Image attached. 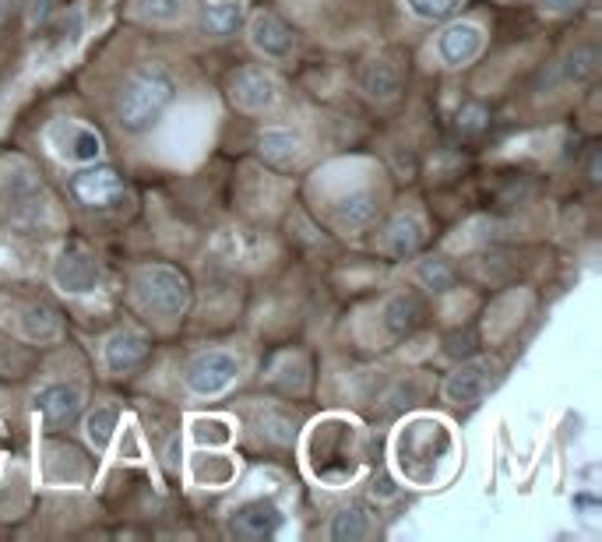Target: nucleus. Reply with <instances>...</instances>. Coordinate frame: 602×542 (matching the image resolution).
Here are the masks:
<instances>
[{"label": "nucleus", "instance_id": "obj_32", "mask_svg": "<svg viewBox=\"0 0 602 542\" xmlns=\"http://www.w3.org/2000/svg\"><path fill=\"white\" fill-rule=\"evenodd\" d=\"M261 433L268 440H275V444H293V422L286 416H275V413H268L261 419Z\"/></svg>", "mask_w": 602, "mask_h": 542}, {"label": "nucleus", "instance_id": "obj_25", "mask_svg": "<svg viewBox=\"0 0 602 542\" xmlns=\"http://www.w3.org/2000/svg\"><path fill=\"white\" fill-rule=\"evenodd\" d=\"M328 535H331L334 542H356V539H366V535H371V518H366V511H363L360 504L342 507V511L331 518Z\"/></svg>", "mask_w": 602, "mask_h": 542}, {"label": "nucleus", "instance_id": "obj_8", "mask_svg": "<svg viewBox=\"0 0 602 542\" xmlns=\"http://www.w3.org/2000/svg\"><path fill=\"white\" fill-rule=\"evenodd\" d=\"M103 282V264L81 244H67L54 261V285L64 296H89Z\"/></svg>", "mask_w": 602, "mask_h": 542}, {"label": "nucleus", "instance_id": "obj_24", "mask_svg": "<svg viewBox=\"0 0 602 542\" xmlns=\"http://www.w3.org/2000/svg\"><path fill=\"white\" fill-rule=\"evenodd\" d=\"M416 325H420V303L412 296H391L384 303V328H388L395 338L409 335Z\"/></svg>", "mask_w": 602, "mask_h": 542}, {"label": "nucleus", "instance_id": "obj_19", "mask_svg": "<svg viewBox=\"0 0 602 542\" xmlns=\"http://www.w3.org/2000/svg\"><path fill=\"white\" fill-rule=\"evenodd\" d=\"M360 84H363L366 95L377 99V103H391V99H398V92H401V71L388 57H374V60L363 64Z\"/></svg>", "mask_w": 602, "mask_h": 542}, {"label": "nucleus", "instance_id": "obj_5", "mask_svg": "<svg viewBox=\"0 0 602 542\" xmlns=\"http://www.w3.org/2000/svg\"><path fill=\"white\" fill-rule=\"evenodd\" d=\"M356 427L339 419L317 422L314 427V451H321V459H314V476L325 483H345L356 476L360 459L353 451Z\"/></svg>", "mask_w": 602, "mask_h": 542}, {"label": "nucleus", "instance_id": "obj_16", "mask_svg": "<svg viewBox=\"0 0 602 542\" xmlns=\"http://www.w3.org/2000/svg\"><path fill=\"white\" fill-rule=\"evenodd\" d=\"M148 360V338L134 328H121L113 331L103 342V366L113 377H124L130 370H138Z\"/></svg>", "mask_w": 602, "mask_h": 542}, {"label": "nucleus", "instance_id": "obj_1", "mask_svg": "<svg viewBox=\"0 0 602 542\" xmlns=\"http://www.w3.org/2000/svg\"><path fill=\"white\" fill-rule=\"evenodd\" d=\"M173 99H177L173 75L159 64H145L124 81V92L116 99V121L130 134H145L159 124V116L170 110Z\"/></svg>", "mask_w": 602, "mask_h": 542}, {"label": "nucleus", "instance_id": "obj_23", "mask_svg": "<svg viewBox=\"0 0 602 542\" xmlns=\"http://www.w3.org/2000/svg\"><path fill=\"white\" fill-rule=\"evenodd\" d=\"M130 8L148 25H177L188 19V0H130Z\"/></svg>", "mask_w": 602, "mask_h": 542}, {"label": "nucleus", "instance_id": "obj_28", "mask_svg": "<svg viewBox=\"0 0 602 542\" xmlns=\"http://www.w3.org/2000/svg\"><path fill=\"white\" fill-rule=\"evenodd\" d=\"M458 4H462V0H406V8L420 22H451V19H455Z\"/></svg>", "mask_w": 602, "mask_h": 542}, {"label": "nucleus", "instance_id": "obj_17", "mask_svg": "<svg viewBox=\"0 0 602 542\" xmlns=\"http://www.w3.org/2000/svg\"><path fill=\"white\" fill-rule=\"evenodd\" d=\"M258 151L268 166L275 169H296L307 159V142L296 131H264L258 138Z\"/></svg>", "mask_w": 602, "mask_h": 542}, {"label": "nucleus", "instance_id": "obj_2", "mask_svg": "<svg viewBox=\"0 0 602 542\" xmlns=\"http://www.w3.org/2000/svg\"><path fill=\"white\" fill-rule=\"evenodd\" d=\"M451 459V433L438 419H412L409 427H401L395 440V462L398 472L416 486H430L438 479V472Z\"/></svg>", "mask_w": 602, "mask_h": 542}, {"label": "nucleus", "instance_id": "obj_31", "mask_svg": "<svg viewBox=\"0 0 602 542\" xmlns=\"http://www.w3.org/2000/svg\"><path fill=\"white\" fill-rule=\"evenodd\" d=\"M194 437L201 440V444H229L232 440V433H229V427L223 419H194Z\"/></svg>", "mask_w": 602, "mask_h": 542}, {"label": "nucleus", "instance_id": "obj_30", "mask_svg": "<svg viewBox=\"0 0 602 542\" xmlns=\"http://www.w3.org/2000/svg\"><path fill=\"white\" fill-rule=\"evenodd\" d=\"M420 282L427 285V290H451L455 285V271H451L444 261H420Z\"/></svg>", "mask_w": 602, "mask_h": 542}, {"label": "nucleus", "instance_id": "obj_9", "mask_svg": "<svg viewBox=\"0 0 602 542\" xmlns=\"http://www.w3.org/2000/svg\"><path fill=\"white\" fill-rule=\"evenodd\" d=\"M43 142L60 162H71V166H89L103 156V138L81 121H54L46 127Z\"/></svg>", "mask_w": 602, "mask_h": 542}, {"label": "nucleus", "instance_id": "obj_4", "mask_svg": "<svg viewBox=\"0 0 602 542\" xmlns=\"http://www.w3.org/2000/svg\"><path fill=\"white\" fill-rule=\"evenodd\" d=\"M130 300L148 317L177 320L191 307V282L170 264H141L130 275Z\"/></svg>", "mask_w": 602, "mask_h": 542}, {"label": "nucleus", "instance_id": "obj_29", "mask_svg": "<svg viewBox=\"0 0 602 542\" xmlns=\"http://www.w3.org/2000/svg\"><path fill=\"white\" fill-rule=\"evenodd\" d=\"M232 476H237V468H232L226 459H219V454H205L197 465V483H208V486H226Z\"/></svg>", "mask_w": 602, "mask_h": 542}, {"label": "nucleus", "instance_id": "obj_13", "mask_svg": "<svg viewBox=\"0 0 602 542\" xmlns=\"http://www.w3.org/2000/svg\"><path fill=\"white\" fill-rule=\"evenodd\" d=\"M487 46V36L476 22H451L438 36V60L444 67H468Z\"/></svg>", "mask_w": 602, "mask_h": 542}, {"label": "nucleus", "instance_id": "obj_20", "mask_svg": "<svg viewBox=\"0 0 602 542\" xmlns=\"http://www.w3.org/2000/svg\"><path fill=\"white\" fill-rule=\"evenodd\" d=\"M240 22H243L240 0H208V4L201 8V32H205V36L226 39L240 29Z\"/></svg>", "mask_w": 602, "mask_h": 542}, {"label": "nucleus", "instance_id": "obj_26", "mask_svg": "<svg viewBox=\"0 0 602 542\" xmlns=\"http://www.w3.org/2000/svg\"><path fill=\"white\" fill-rule=\"evenodd\" d=\"M595 71H599V49L592 43L575 46L571 54L564 57V64H560L564 81H571V84H584L589 78H595Z\"/></svg>", "mask_w": 602, "mask_h": 542}, {"label": "nucleus", "instance_id": "obj_7", "mask_svg": "<svg viewBox=\"0 0 602 542\" xmlns=\"http://www.w3.org/2000/svg\"><path fill=\"white\" fill-rule=\"evenodd\" d=\"M229 103L250 116L275 113L282 106V81L264 67H240L229 78Z\"/></svg>", "mask_w": 602, "mask_h": 542}, {"label": "nucleus", "instance_id": "obj_11", "mask_svg": "<svg viewBox=\"0 0 602 542\" xmlns=\"http://www.w3.org/2000/svg\"><path fill=\"white\" fill-rule=\"evenodd\" d=\"M247 39L250 49L264 60H286L296 49V32L279 19L275 11H258L247 22Z\"/></svg>", "mask_w": 602, "mask_h": 542}, {"label": "nucleus", "instance_id": "obj_10", "mask_svg": "<svg viewBox=\"0 0 602 542\" xmlns=\"http://www.w3.org/2000/svg\"><path fill=\"white\" fill-rule=\"evenodd\" d=\"M71 194L86 208H110L124 197V177L106 162H89L71 177Z\"/></svg>", "mask_w": 602, "mask_h": 542}, {"label": "nucleus", "instance_id": "obj_15", "mask_svg": "<svg viewBox=\"0 0 602 542\" xmlns=\"http://www.w3.org/2000/svg\"><path fill=\"white\" fill-rule=\"evenodd\" d=\"M279 529H282V511L272 500H247L229 518V532L237 539H243V542L272 539Z\"/></svg>", "mask_w": 602, "mask_h": 542}, {"label": "nucleus", "instance_id": "obj_14", "mask_svg": "<svg viewBox=\"0 0 602 542\" xmlns=\"http://www.w3.org/2000/svg\"><path fill=\"white\" fill-rule=\"evenodd\" d=\"M32 409L43 416V422L49 430L57 427H67V422H75L86 409V395H81L78 384H46L43 392H36L32 398Z\"/></svg>", "mask_w": 602, "mask_h": 542}, {"label": "nucleus", "instance_id": "obj_3", "mask_svg": "<svg viewBox=\"0 0 602 542\" xmlns=\"http://www.w3.org/2000/svg\"><path fill=\"white\" fill-rule=\"evenodd\" d=\"M0 205L19 229H46L54 223V205L39 173L25 159H8L0 166Z\"/></svg>", "mask_w": 602, "mask_h": 542}, {"label": "nucleus", "instance_id": "obj_21", "mask_svg": "<svg viewBox=\"0 0 602 542\" xmlns=\"http://www.w3.org/2000/svg\"><path fill=\"white\" fill-rule=\"evenodd\" d=\"M374 215H377V197L371 191L345 194L339 205H334V212H331L334 226H339V229H363V226L374 223Z\"/></svg>", "mask_w": 602, "mask_h": 542}, {"label": "nucleus", "instance_id": "obj_34", "mask_svg": "<svg viewBox=\"0 0 602 542\" xmlns=\"http://www.w3.org/2000/svg\"><path fill=\"white\" fill-rule=\"evenodd\" d=\"M578 8H584V0H543V11L549 14H571Z\"/></svg>", "mask_w": 602, "mask_h": 542}, {"label": "nucleus", "instance_id": "obj_12", "mask_svg": "<svg viewBox=\"0 0 602 542\" xmlns=\"http://www.w3.org/2000/svg\"><path fill=\"white\" fill-rule=\"evenodd\" d=\"M497 384V363L490 360H468L458 370H451L444 381V402L451 405H476L487 398V392Z\"/></svg>", "mask_w": 602, "mask_h": 542}, {"label": "nucleus", "instance_id": "obj_22", "mask_svg": "<svg viewBox=\"0 0 602 542\" xmlns=\"http://www.w3.org/2000/svg\"><path fill=\"white\" fill-rule=\"evenodd\" d=\"M14 325H19V331L25 338H39V342H46V338H57L60 335V320L57 314L43 307V303H29V307L19 310V317H14Z\"/></svg>", "mask_w": 602, "mask_h": 542}, {"label": "nucleus", "instance_id": "obj_6", "mask_svg": "<svg viewBox=\"0 0 602 542\" xmlns=\"http://www.w3.org/2000/svg\"><path fill=\"white\" fill-rule=\"evenodd\" d=\"M237 377H240V360L223 349L197 352L194 360L183 366V387H188L194 398H219L237 384Z\"/></svg>", "mask_w": 602, "mask_h": 542}, {"label": "nucleus", "instance_id": "obj_33", "mask_svg": "<svg viewBox=\"0 0 602 542\" xmlns=\"http://www.w3.org/2000/svg\"><path fill=\"white\" fill-rule=\"evenodd\" d=\"M487 127V110L482 106H465L462 113H458V131H465V134H476V131H482Z\"/></svg>", "mask_w": 602, "mask_h": 542}, {"label": "nucleus", "instance_id": "obj_18", "mask_svg": "<svg viewBox=\"0 0 602 542\" xmlns=\"http://www.w3.org/2000/svg\"><path fill=\"white\" fill-rule=\"evenodd\" d=\"M423 236L427 229L416 215H395L380 233V250L391 253V258H412L423 247Z\"/></svg>", "mask_w": 602, "mask_h": 542}, {"label": "nucleus", "instance_id": "obj_27", "mask_svg": "<svg viewBox=\"0 0 602 542\" xmlns=\"http://www.w3.org/2000/svg\"><path fill=\"white\" fill-rule=\"evenodd\" d=\"M116 430H121V413H116L113 405H99V409L89 413V419H86V440L95 451H103Z\"/></svg>", "mask_w": 602, "mask_h": 542}]
</instances>
